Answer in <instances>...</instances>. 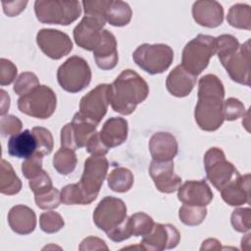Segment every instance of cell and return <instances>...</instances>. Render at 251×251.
I'll return each mask as SVG.
<instances>
[{"label": "cell", "mask_w": 251, "mask_h": 251, "mask_svg": "<svg viewBox=\"0 0 251 251\" xmlns=\"http://www.w3.org/2000/svg\"><path fill=\"white\" fill-rule=\"evenodd\" d=\"M177 198L185 205L207 206L213 199V192L204 179L187 180L178 187Z\"/></svg>", "instance_id": "18"}, {"label": "cell", "mask_w": 251, "mask_h": 251, "mask_svg": "<svg viewBox=\"0 0 251 251\" xmlns=\"http://www.w3.org/2000/svg\"><path fill=\"white\" fill-rule=\"evenodd\" d=\"M0 93H1V103H0V114L1 116H4L7 111L9 110V107H10V97L9 95L7 94V92L3 89L0 90Z\"/></svg>", "instance_id": "50"}, {"label": "cell", "mask_w": 251, "mask_h": 251, "mask_svg": "<svg viewBox=\"0 0 251 251\" xmlns=\"http://www.w3.org/2000/svg\"><path fill=\"white\" fill-rule=\"evenodd\" d=\"M226 21L233 27L250 30L251 28L250 6L242 3L232 5L227 12Z\"/></svg>", "instance_id": "31"}, {"label": "cell", "mask_w": 251, "mask_h": 251, "mask_svg": "<svg viewBox=\"0 0 251 251\" xmlns=\"http://www.w3.org/2000/svg\"><path fill=\"white\" fill-rule=\"evenodd\" d=\"M105 249L108 250V246L105 244V241L98 238V237H93L89 236L84 238L80 245H79V250H101Z\"/></svg>", "instance_id": "49"}, {"label": "cell", "mask_w": 251, "mask_h": 251, "mask_svg": "<svg viewBox=\"0 0 251 251\" xmlns=\"http://www.w3.org/2000/svg\"><path fill=\"white\" fill-rule=\"evenodd\" d=\"M17 67L10 60L0 59V84L2 86L11 84L17 76Z\"/></svg>", "instance_id": "45"}, {"label": "cell", "mask_w": 251, "mask_h": 251, "mask_svg": "<svg viewBox=\"0 0 251 251\" xmlns=\"http://www.w3.org/2000/svg\"><path fill=\"white\" fill-rule=\"evenodd\" d=\"M216 53V38L207 34H198L184 46L181 66L193 75H200Z\"/></svg>", "instance_id": "4"}, {"label": "cell", "mask_w": 251, "mask_h": 251, "mask_svg": "<svg viewBox=\"0 0 251 251\" xmlns=\"http://www.w3.org/2000/svg\"><path fill=\"white\" fill-rule=\"evenodd\" d=\"M109 86L110 84L107 83L98 84L80 99L78 112L96 125H99L107 113L110 104Z\"/></svg>", "instance_id": "13"}, {"label": "cell", "mask_w": 251, "mask_h": 251, "mask_svg": "<svg viewBox=\"0 0 251 251\" xmlns=\"http://www.w3.org/2000/svg\"><path fill=\"white\" fill-rule=\"evenodd\" d=\"M34 200H35L36 205L40 209H43V210L55 209L62 202L61 201V193L55 187L49 189L46 192L34 195Z\"/></svg>", "instance_id": "39"}, {"label": "cell", "mask_w": 251, "mask_h": 251, "mask_svg": "<svg viewBox=\"0 0 251 251\" xmlns=\"http://www.w3.org/2000/svg\"><path fill=\"white\" fill-rule=\"evenodd\" d=\"M197 76L186 71L181 65L176 66L167 76L166 87L176 97H185L195 86Z\"/></svg>", "instance_id": "23"}, {"label": "cell", "mask_w": 251, "mask_h": 251, "mask_svg": "<svg viewBox=\"0 0 251 251\" xmlns=\"http://www.w3.org/2000/svg\"><path fill=\"white\" fill-rule=\"evenodd\" d=\"M223 200L229 206L250 203V175H239L221 190Z\"/></svg>", "instance_id": "21"}, {"label": "cell", "mask_w": 251, "mask_h": 251, "mask_svg": "<svg viewBox=\"0 0 251 251\" xmlns=\"http://www.w3.org/2000/svg\"><path fill=\"white\" fill-rule=\"evenodd\" d=\"M108 186L111 190L119 193H124L128 191L133 184V175L132 173L124 167H118L112 170L108 177Z\"/></svg>", "instance_id": "29"}, {"label": "cell", "mask_w": 251, "mask_h": 251, "mask_svg": "<svg viewBox=\"0 0 251 251\" xmlns=\"http://www.w3.org/2000/svg\"><path fill=\"white\" fill-rule=\"evenodd\" d=\"M204 167L207 178L220 191L240 175L218 147H212L205 153Z\"/></svg>", "instance_id": "8"}, {"label": "cell", "mask_w": 251, "mask_h": 251, "mask_svg": "<svg viewBox=\"0 0 251 251\" xmlns=\"http://www.w3.org/2000/svg\"><path fill=\"white\" fill-rule=\"evenodd\" d=\"M57 80L64 90L71 93L79 92L90 83V67L83 58L72 56L59 67Z\"/></svg>", "instance_id": "6"}, {"label": "cell", "mask_w": 251, "mask_h": 251, "mask_svg": "<svg viewBox=\"0 0 251 251\" xmlns=\"http://www.w3.org/2000/svg\"><path fill=\"white\" fill-rule=\"evenodd\" d=\"M106 20L84 15L80 23L74 28V39L82 49L93 51L99 44Z\"/></svg>", "instance_id": "16"}, {"label": "cell", "mask_w": 251, "mask_h": 251, "mask_svg": "<svg viewBox=\"0 0 251 251\" xmlns=\"http://www.w3.org/2000/svg\"><path fill=\"white\" fill-rule=\"evenodd\" d=\"M127 121L121 117H113L105 122L99 136L104 145L110 149L123 144L127 138Z\"/></svg>", "instance_id": "24"}, {"label": "cell", "mask_w": 251, "mask_h": 251, "mask_svg": "<svg viewBox=\"0 0 251 251\" xmlns=\"http://www.w3.org/2000/svg\"><path fill=\"white\" fill-rule=\"evenodd\" d=\"M229 77L240 84L250 85V39L235 49L218 55Z\"/></svg>", "instance_id": "10"}, {"label": "cell", "mask_w": 251, "mask_h": 251, "mask_svg": "<svg viewBox=\"0 0 251 251\" xmlns=\"http://www.w3.org/2000/svg\"><path fill=\"white\" fill-rule=\"evenodd\" d=\"M197 96L194 118L198 126L205 131L217 130L225 121L223 82L215 75H205L198 81Z\"/></svg>", "instance_id": "1"}, {"label": "cell", "mask_w": 251, "mask_h": 251, "mask_svg": "<svg viewBox=\"0 0 251 251\" xmlns=\"http://www.w3.org/2000/svg\"><path fill=\"white\" fill-rule=\"evenodd\" d=\"M192 17L198 25L213 28L222 25L224 9L217 1L200 0L192 5Z\"/></svg>", "instance_id": "19"}, {"label": "cell", "mask_w": 251, "mask_h": 251, "mask_svg": "<svg viewBox=\"0 0 251 251\" xmlns=\"http://www.w3.org/2000/svg\"><path fill=\"white\" fill-rule=\"evenodd\" d=\"M106 234L114 242H122L126 239H128L132 235L131 227L129 225V218H126L121 225L108 231Z\"/></svg>", "instance_id": "46"}, {"label": "cell", "mask_w": 251, "mask_h": 251, "mask_svg": "<svg viewBox=\"0 0 251 251\" xmlns=\"http://www.w3.org/2000/svg\"><path fill=\"white\" fill-rule=\"evenodd\" d=\"M28 185H29L30 190L34 193V195L46 192L49 189L53 188V183H52L51 177L45 171H42L37 176L30 178Z\"/></svg>", "instance_id": "43"}, {"label": "cell", "mask_w": 251, "mask_h": 251, "mask_svg": "<svg viewBox=\"0 0 251 251\" xmlns=\"http://www.w3.org/2000/svg\"><path fill=\"white\" fill-rule=\"evenodd\" d=\"M109 162L105 155L93 154L84 162V169L80 180L77 182L88 204L93 202L101 189L107 176Z\"/></svg>", "instance_id": "9"}, {"label": "cell", "mask_w": 251, "mask_h": 251, "mask_svg": "<svg viewBox=\"0 0 251 251\" xmlns=\"http://www.w3.org/2000/svg\"><path fill=\"white\" fill-rule=\"evenodd\" d=\"M27 5V1H2L3 11L8 17H15L22 13Z\"/></svg>", "instance_id": "48"}, {"label": "cell", "mask_w": 251, "mask_h": 251, "mask_svg": "<svg viewBox=\"0 0 251 251\" xmlns=\"http://www.w3.org/2000/svg\"><path fill=\"white\" fill-rule=\"evenodd\" d=\"M35 140L37 144L36 153L43 155H48L52 152L54 142H53V136L49 129L42 127V126H34L31 129Z\"/></svg>", "instance_id": "34"}, {"label": "cell", "mask_w": 251, "mask_h": 251, "mask_svg": "<svg viewBox=\"0 0 251 251\" xmlns=\"http://www.w3.org/2000/svg\"><path fill=\"white\" fill-rule=\"evenodd\" d=\"M8 153L12 157L26 159L36 152L37 144L32 131L25 129L8 140Z\"/></svg>", "instance_id": "26"}, {"label": "cell", "mask_w": 251, "mask_h": 251, "mask_svg": "<svg viewBox=\"0 0 251 251\" xmlns=\"http://www.w3.org/2000/svg\"><path fill=\"white\" fill-rule=\"evenodd\" d=\"M179 240L180 233L173 225L154 224L150 232L143 236L140 246L143 250L162 251L176 247Z\"/></svg>", "instance_id": "15"}, {"label": "cell", "mask_w": 251, "mask_h": 251, "mask_svg": "<svg viewBox=\"0 0 251 251\" xmlns=\"http://www.w3.org/2000/svg\"><path fill=\"white\" fill-rule=\"evenodd\" d=\"M23 127V124L21 120L13 115H7L2 116L0 121V130L2 136H8V135H15L17 133L21 132V129Z\"/></svg>", "instance_id": "42"}, {"label": "cell", "mask_w": 251, "mask_h": 251, "mask_svg": "<svg viewBox=\"0 0 251 251\" xmlns=\"http://www.w3.org/2000/svg\"><path fill=\"white\" fill-rule=\"evenodd\" d=\"M149 94L147 82L134 71L125 70L109 86L112 109L122 115H130Z\"/></svg>", "instance_id": "2"}, {"label": "cell", "mask_w": 251, "mask_h": 251, "mask_svg": "<svg viewBox=\"0 0 251 251\" xmlns=\"http://www.w3.org/2000/svg\"><path fill=\"white\" fill-rule=\"evenodd\" d=\"M201 250H211V249H221V242L215 238H208L203 241V244L200 248Z\"/></svg>", "instance_id": "51"}, {"label": "cell", "mask_w": 251, "mask_h": 251, "mask_svg": "<svg viewBox=\"0 0 251 251\" xmlns=\"http://www.w3.org/2000/svg\"><path fill=\"white\" fill-rule=\"evenodd\" d=\"M57 97L47 85H38L18 100L19 110L32 118L48 119L56 110Z\"/></svg>", "instance_id": "7"}, {"label": "cell", "mask_w": 251, "mask_h": 251, "mask_svg": "<svg viewBox=\"0 0 251 251\" xmlns=\"http://www.w3.org/2000/svg\"><path fill=\"white\" fill-rule=\"evenodd\" d=\"M36 43L47 57L54 60L67 56L73 50L70 36L58 29H40L36 34Z\"/></svg>", "instance_id": "14"}, {"label": "cell", "mask_w": 251, "mask_h": 251, "mask_svg": "<svg viewBox=\"0 0 251 251\" xmlns=\"http://www.w3.org/2000/svg\"><path fill=\"white\" fill-rule=\"evenodd\" d=\"M22 181L16 175L9 162L2 159L0 168V191L6 195H14L20 192Z\"/></svg>", "instance_id": "27"}, {"label": "cell", "mask_w": 251, "mask_h": 251, "mask_svg": "<svg viewBox=\"0 0 251 251\" xmlns=\"http://www.w3.org/2000/svg\"><path fill=\"white\" fill-rule=\"evenodd\" d=\"M132 59L146 73L157 75L170 68L174 60V51L167 44L144 43L134 50Z\"/></svg>", "instance_id": "5"}, {"label": "cell", "mask_w": 251, "mask_h": 251, "mask_svg": "<svg viewBox=\"0 0 251 251\" xmlns=\"http://www.w3.org/2000/svg\"><path fill=\"white\" fill-rule=\"evenodd\" d=\"M230 222L236 231H249L251 228V210L249 208H237L233 210Z\"/></svg>", "instance_id": "38"}, {"label": "cell", "mask_w": 251, "mask_h": 251, "mask_svg": "<svg viewBox=\"0 0 251 251\" xmlns=\"http://www.w3.org/2000/svg\"><path fill=\"white\" fill-rule=\"evenodd\" d=\"M97 126L81 116L79 112L75 113L73 121L61 129V146L73 150L85 147L90 137L96 132Z\"/></svg>", "instance_id": "12"}, {"label": "cell", "mask_w": 251, "mask_h": 251, "mask_svg": "<svg viewBox=\"0 0 251 251\" xmlns=\"http://www.w3.org/2000/svg\"><path fill=\"white\" fill-rule=\"evenodd\" d=\"M126 218L125 202L113 196L104 197L93 212L94 224L106 233L121 225Z\"/></svg>", "instance_id": "11"}, {"label": "cell", "mask_w": 251, "mask_h": 251, "mask_svg": "<svg viewBox=\"0 0 251 251\" xmlns=\"http://www.w3.org/2000/svg\"><path fill=\"white\" fill-rule=\"evenodd\" d=\"M154 224L153 219L143 212L135 213L129 217V225L134 236L146 235L150 232Z\"/></svg>", "instance_id": "33"}, {"label": "cell", "mask_w": 251, "mask_h": 251, "mask_svg": "<svg viewBox=\"0 0 251 251\" xmlns=\"http://www.w3.org/2000/svg\"><path fill=\"white\" fill-rule=\"evenodd\" d=\"M42 170V155L34 153L32 156L26 158L22 164V172L25 177L30 179L41 173Z\"/></svg>", "instance_id": "40"}, {"label": "cell", "mask_w": 251, "mask_h": 251, "mask_svg": "<svg viewBox=\"0 0 251 251\" xmlns=\"http://www.w3.org/2000/svg\"><path fill=\"white\" fill-rule=\"evenodd\" d=\"M207 216L205 206H194L183 204L178 211L179 220L186 226H193L200 225Z\"/></svg>", "instance_id": "32"}, {"label": "cell", "mask_w": 251, "mask_h": 251, "mask_svg": "<svg viewBox=\"0 0 251 251\" xmlns=\"http://www.w3.org/2000/svg\"><path fill=\"white\" fill-rule=\"evenodd\" d=\"M34 12L42 24L68 25L78 19L81 8L78 1L37 0L34 2Z\"/></svg>", "instance_id": "3"}, {"label": "cell", "mask_w": 251, "mask_h": 251, "mask_svg": "<svg viewBox=\"0 0 251 251\" xmlns=\"http://www.w3.org/2000/svg\"><path fill=\"white\" fill-rule=\"evenodd\" d=\"M40 228L46 233H55L64 226L65 222L62 216L54 211L44 212L39 217Z\"/></svg>", "instance_id": "36"}, {"label": "cell", "mask_w": 251, "mask_h": 251, "mask_svg": "<svg viewBox=\"0 0 251 251\" xmlns=\"http://www.w3.org/2000/svg\"><path fill=\"white\" fill-rule=\"evenodd\" d=\"M245 114V107L243 103L233 97L227 98L224 101V116L225 120L234 121L240 117H243Z\"/></svg>", "instance_id": "41"}, {"label": "cell", "mask_w": 251, "mask_h": 251, "mask_svg": "<svg viewBox=\"0 0 251 251\" xmlns=\"http://www.w3.org/2000/svg\"><path fill=\"white\" fill-rule=\"evenodd\" d=\"M149 175L156 188L163 193H173L181 184L179 176L174 173V162L152 160L149 166Z\"/></svg>", "instance_id": "17"}, {"label": "cell", "mask_w": 251, "mask_h": 251, "mask_svg": "<svg viewBox=\"0 0 251 251\" xmlns=\"http://www.w3.org/2000/svg\"><path fill=\"white\" fill-rule=\"evenodd\" d=\"M61 201L66 205H88L78 183L68 184L61 190Z\"/></svg>", "instance_id": "35"}, {"label": "cell", "mask_w": 251, "mask_h": 251, "mask_svg": "<svg viewBox=\"0 0 251 251\" xmlns=\"http://www.w3.org/2000/svg\"><path fill=\"white\" fill-rule=\"evenodd\" d=\"M8 224L16 233L22 235L29 234L36 226V216L29 207L16 205L8 213Z\"/></svg>", "instance_id": "25"}, {"label": "cell", "mask_w": 251, "mask_h": 251, "mask_svg": "<svg viewBox=\"0 0 251 251\" xmlns=\"http://www.w3.org/2000/svg\"><path fill=\"white\" fill-rule=\"evenodd\" d=\"M112 0H94V1H82V6L84 9V15L94 16L98 18H103L106 20L105 14L106 10L110 6Z\"/></svg>", "instance_id": "44"}, {"label": "cell", "mask_w": 251, "mask_h": 251, "mask_svg": "<svg viewBox=\"0 0 251 251\" xmlns=\"http://www.w3.org/2000/svg\"><path fill=\"white\" fill-rule=\"evenodd\" d=\"M93 57L96 65L104 71L114 69L119 61L117 40L112 32L103 29L99 44L93 50Z\"/></svg>", "instance_id": "20"}, {"label": "cell", "mask_w": 251, "mask_h": 251, "mask_svg": "<svg viewBox=\"0 0 251 251\" xmlns=\"http://www.w3.org/2000/svg\"><path fill=\"white\" fill-rule=\"evenodd\" d=\"M132 12L129 5L124 1H111L106 10V22L114 26L126 25L131 20Z\"/></svg>", "instance_id": "28"}, {"label": "cell", "mask_w": 251, "mask_h": 251, "mask_svg": "<svg viewBox=\"0 0 251 251\" xmlns=\"http://www.w3.org/2000/svg\"><path fill=\"white\" fill-rule=\"evenodd\" d=\"M86 151L90 154H96V155H105L108 153L109 148L106 147L104 145V143L101 141L100 136H99V132H95L90 139L88 140L86 146Z\"/></svg>", "instance_id": "47"}, {"label": "cell", "mask_w": 251, "mask_h": 251, "mask_svg": "<svg viewBox=\"0 0 251 251\" xmlns=\"http://www.w3.org/2000/svg\"><path fill=\"white\" fill-rule=\"evenodd\" d=\"M176 137L169 132H156L149 140V151L156 161H171L177 154Z\"/></svg>", "instance_id": "22"}, {"label": "cell", "mask_w": 251, "mask_h": 251, "mask_svg": "<svg viewBox=\"0 0 251 251\" xmlns=\"http://www.w3.org/2000/svg\"><path fill=\"white\" fill-rule=\"evenodd\" d=\"M77 158L75 150L63 147L55 153L53 157V167L55 170L63 176H67L73 173L76 167Z\"/></svg>", "instance_id": "30"}, {"label": "cell", "mask_w": 251, "mask_h": 251, "mask_svg": "<svg viewBox=\"0 0 251 251\" xmlns=\"http://www.w3.org/2000/svg\"><path fill=\"white\" fill-rule=\"evenodd\" d=\"M38 85L40 84L37 76L33 73L25 72L17 77L13 90L16 92V94L23 96L36 88Z\"/></svg>", "instance_id": "37"}]
</instances>
